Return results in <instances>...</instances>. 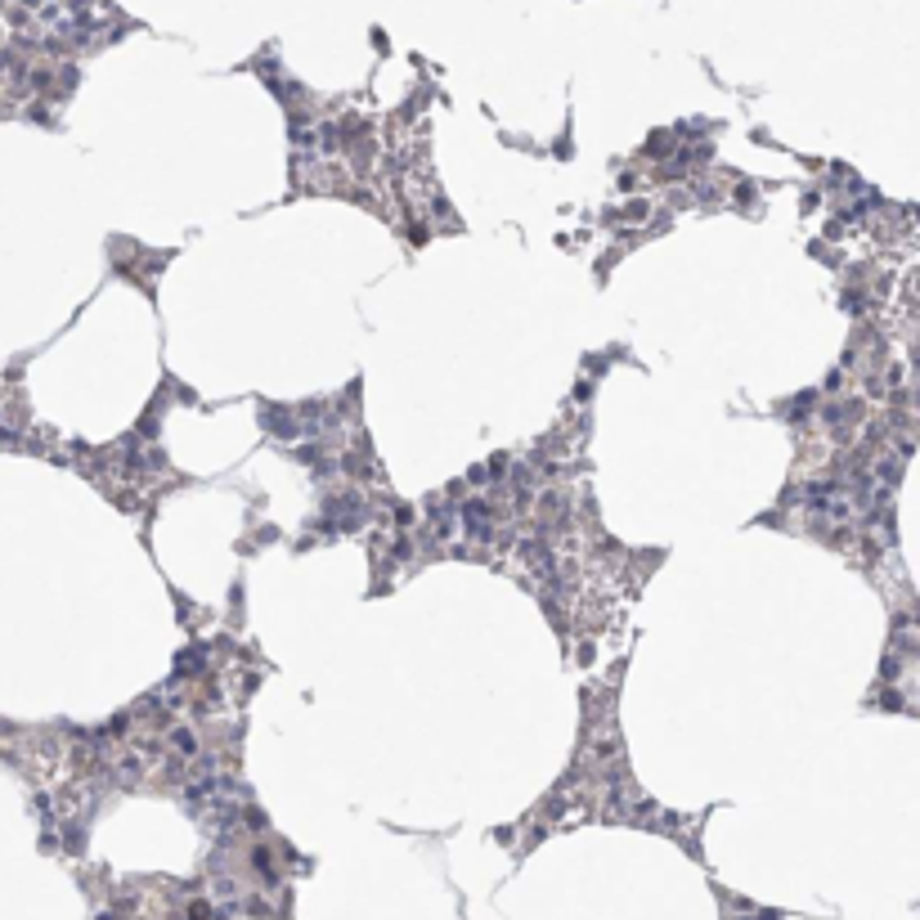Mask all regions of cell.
<instances>
[{
  "instance_id": "1",
  "label": "cell",
  "mask_w": 920,
  "mask_h": 920,
  "mask_svg": "<svg viewBox=\"0 0 920 920\" xmlns=\"http://www.w3.org/2000/svg\"><path fill=\"white\" fill-rule=\"evenodd\" d=\"M171 750L180 755V759H198V750H203V741H198V732L194 727H171Z\"/></svg>"
}]
</instances>
